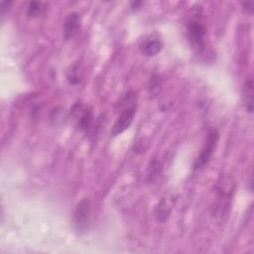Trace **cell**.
<instances>
[{
    "instance_id": "6da1fadb",
    "label": "cell",
    "mask_w": 254,
    "mask_h": 254,
    "mask_svg": "<svg viewBox=\"0 0 254 254\" xmlns=\"http://www.w3.org/2000/svg\"><path fill=\"white\" fill-rule=\"evenodd\" d=\"M206 28L198 19H191L187 24V38L195 49H202L205 44Z\"/></svg>"
},
{
    "instance_id": "7a4b0ae2",
    "label": "cell",
    "mask_w": 254,
    "mask_h": 254,
    "mask_svg": "<svg viewBox=\"0 0 254 254\" xmlns=\"http://www.w3.org/2000/svg\"><path fill=\"white\" fill-rule=\"evenodd\" d=\"M90 219V202L87 198H83L77 202L73 211V225L79 233L84 232L88 228Z\"/></svg>"
},
{
    "instance_id": "3957f363",
    "label": "cell",
    "mask_w": 254,
    "mask_h": 254,
    "mask_svg": "<svg viewBox=\"0 0 254 254\" xmlns=\"http://www.w3.org/2000/svg\"><path fill=\"white\" fill-rule=\"evenodd\" d=\"M218 133L215 130H210L207 134L206 141L204 143L203 148L201 149L199 155L196 157V159L193 162V169H199L203 167L205 164L208 163L210 158L212 157V154L215 150V147L217 145L218 141Z\"/></svg>"
},
{
    "instance_id": "277c9868",
    "label": "cell",
    "mask_w": 254,
    "mask_h": 254,
    "mask_svg": "<svg viewBox=\"0 0 254 254\" xmlns=\"http://www.w3.org/2000/svg\"><path fill=\"white\" fill-rule=\"evenodd\" d=\"M136 114V106H128L121 110L120 114L116 118L112 129H111V135L112 136H118L124 131H126L132 124L134 117Z\"/></svg>"
},
{
    "instance_id": "5b68a950",
    "label": "cell",
    "mask_w": 254,
    "mask_h": 254,
    "mask_svg": "<svg viewBox=\"0 0 254 254\" xmlns=\"http://www.w3.org/2000/svg\"><path fill=\"white\" fill-rule=\"evenodd\" d=\"M70 111L71 116L75 119L76 125L80 130L85 131L90 127L92 122V110L89 106L75 103Z\"/></svg>"
},
{
    "instance_id": "8992f818",
    "label": "cell",
    "mask_w": 254,
    "mask_h": 254,
    "mask_svg": "<svg viewBox=\"0 0 254 254\" xmlns=\"http://www.w3.org/2000/svg\"><path fill=\"white\" fill-rule=\"evenodd\" d=\"M140 51L146 57H154L163 49V41L158 35L147 36L140 44Z\"/></svg>"
},
{
    "instance_id": "52a82bcc",
    "label": "cell",
    "mask_w": 254,
    "mask_h": 254,
    "mask_svg": "<svg viewBox=\"0 0 254 254\" xmlns=\"http://www.w3.org/2000/svg\"><path fill=\"white\" fill-rule=\"evenodd\" d=\"M80 30V15L77 12L69 13L64 23V39H72Z\"/></svg>"
},
{
    "instance_id": "ba28073f",
    "label": "cell",
    "mask_w": 254,
    "mask_h": 254,
    "mask_svg": "<svg viewBox=\"0 0 254 254\" xmlns=\"http://www.w3.org/2000/svg\"><path fill=\"white\" fill-rule=\"evenodd\" d=\"M242 100L246 110L249 113L253 112V77L250 74L242 87Z\"/></svg>"
},
{
    "instance_id": "9c48e42d",
    "label": "cell",
    "mask_w": 254,
    "mask_h": 254,
    "mask_svg": "<svg viewBox=\"0 0 254 254\" xmlns=\"http://www.w3.org/2000/svg\"><path fill=\"white\" fill-rule=\"evenodd\" d=\"M45 6L42 2L32 1L29 3L27 8V15L29 17H40L45 13Z\"/></svg>"
},
{
    "instance_id": "30bf717a",
    "label": "cell",
    "mask_w": 254,
    "mask_h": 254,
    "mask_svg": "<svg viewBox=\"0 0 254 254\" xmlns=\"http://www.w3.org/2000/svg\"><path fill=\"white\" fill-rule=\"evenodd\" d=\"M170 212H171V207L168 205V203L164 199H162L156 208L157 218L161 221H165L169 216Z\"/></svg>"
},
{
    "instance_id": "8fae6325",
    "label": "cell",
    "mask_w": 254,
    "mask_h": 254,
    "mask_svg": "<svg viewBox=\"0 0 254 254\" xmlns=\"http://www.w3.org/2000/svg\"><path fill=\"white\" fill-rule=\"evenodd\" d=\"M67 80L69 81L70 84H77V83L80 82V76H79V71H78V65L77 64L72 66L70 71H68Z\"/></svg>"
},
{
    "instance_id": "7c38bea8",
    "label": "cell",
    "mask_w": 254,
    "mask_h": 254,
    "mask_svg": "<svg viewBox=\"0 0 254 254\" xmlns=\"http://www.w3.org/2000/svg\"><path fill=\"white\" fill-rule=\"evenodd\" d=\"M11 5H12L11 1H1V18L2 19L9 12Z\"/></svg>"
},
{
    "instance_id": "4fadbf2b",
    "label": "cell",
    "mask_w": 254,
    "mask_h": 254,
    "mask_svg": "<svg viewBox=\"0 0 254 254\" xmlns=\"http://www.w3.org/2000/svg\"><path fill=\"white\" fill-rule=\"evenodd\" d=\"M242 7H243V10L248 13V14H251L252 11H253V4L251 2H246V3H243L242 4Z\"/></svg>"
},
{
    "instance_id": "5bb4252c",
    "label": "cell",
    "mask_w": 254,
    "mask_h": 254,
    "mask_svg": "<svg viewBox=\"0 0 254 254\" xmlns=\"http://www.w3.org/2000/svg\"><path fill=\"white\" fill-rule=\"evenodd\" d=\"M141 4H142V2H132V3H131V8H132L133 10L139 9L138 7H139Z\"/></svg>"
}]
</instances>
